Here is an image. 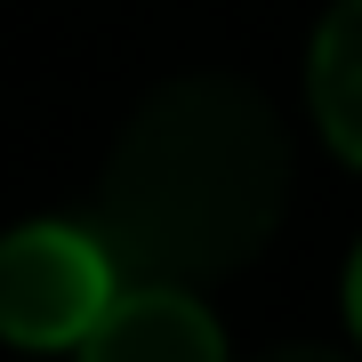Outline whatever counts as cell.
I'll list each match as a JSON object with an SVG mask.
<instances>
[{
	"mask_svg": "<svg viewBox=\"0 0 362 362\" xmlns=\"http://www.w3.org/2000/svg\"><path fill=\"white\" fill-rule=\"evenodd\" d=\"M306 105H314V129L330 137V153L362 169V0H338L322 25H314Z\"/></svg>",
	"mask_w": 362,
	"mask_h": 362,
	"instance_id": "4",
	"label": "cell"
},
{
	"mask_svg": "<svg viewBox=\"0 0 362 362\" xmlns=\"http://www.w3.org/2000/svg\"><path fill=\"white\" fill-rule=\"evenodd\" d=\"M266 362H354V354H330V346H282V354H266Z\"/></svg>",
	"mask_w": 362,
	"mask_h": 362,
	"instance_id": "6",
	"label": "cell"
},
{
	"mask_svg": "<svg viewBox=\"0 0 362 362\" xmlns=\"http://www.w3.org/2000/svg\"><path fill=\"white\" fill-rule=\"evenodd\" d=\"M81 362H226V330L194 282H121V298L81 338Z\"/></svg>",
	"mask_w": 362,
	"mask_h": 362,
	"instance_id": "3",
	"label": "cell"
},
{
	"mask_svg": "<svg viewBox=\"0 0 362 362\" xmlns=\"http://www.w3.org/2000/svg\"><path fill=\"white\" fill-rule=\"evenodd\" d=\"M290 202V129L233 73L161 81L105 153L97 233L129 282H226L274 242Z\"/></svg>",
	"mask_w": 362,
	"mask_h": 362,
	"instance_id": "1",
	"label": "cell"
},
{
	"mask_svg": "<svg viewBox=\"0 0 362 362\" xmlns=\"http://www.w3.org/2000/svg\"><path fill=\"white\" fill-rule=\"evenodd\" d=\"M121 258L97 226H16L0 233V338L8 346H81L121 298Z\"/></svg>",
	"mask_w": 362,
	"mask_h": 362,
	"instance_id": "2",
	"label": "cell"
},
{
	"mask_svg": "<svg viewBox=\"0 0 362 362\" xmlns=\"http://www.w3.org/2000/svg\"><path fill=\"white\" fill-rule=\"evenodd\" d=\"M346 322H354V338H362V250H354V266H346Z\"/></svg>",
	"mask_w": 362,
	"mask_h": 362,
	"instance_id": "5",
	"label": "cell"
}]
</instances>
